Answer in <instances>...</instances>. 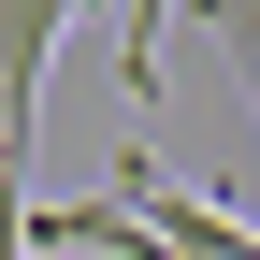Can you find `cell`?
I'll list each match as a JSON object with an SVG mask.
<instances>
[{
  "label": "cell",
  "instance_id": "obj_1",
  "mask_svg": "<svg viewBox=\"0 0 260 260\" xmlns=\"http://www.w3.org/2000/svg\"><path fill=\"white\" fill-rule=\"evenodd\" d=\"M73 15H87V0H0V145L44 130V58H58Z\"/></svg>",
  "mask_w": 260,
  "mask_h": 260
},
{
  "label": "cell",
  "instance_id": "obj_2",
  "mask_svg": "<svg viewBox=\"0 0 260 260\" xmlns=\"http://www.w3.org/2000/svg\"><path fill=\"white\" fill-rule=\"evenodd\" d=\"M159 15H188V0H116V58H130V102L159 116Z\"/></svg>",
  "mask_w": 260,
  "mask_h": 260
},
{
  "label": "cell",
  "instance_id": "obj_3",
  "mask_svg": "<svg viewBox=\"0 0 260 260\" xmlns=\"http://www.w3.org/2000/svg\"><path fill=\"white\" fill-rule=\"evenodd\" d=\"M188 15L217 29V58H232V87H246V116H260V0H188Z\"/></svg>",
  "mask_w": 260,
  "mask_h": 260
},
{
  "label": "cell",
  "instance_id": "obj_4",
  "mask_svg": "<svg viewBox=\"0 0 260 260\" xmlns=\"http://www.w3.org/2000/svg\"><path fill=\"white\" fill-rule=\"evenodd\" d=\"M0 159H29V145H0Z\"/></svg>",
  "mask_w": 260,
  "mask_h": 260
},
{
  "label": "cell",
  "instance_id": "obj_5",
  "mask_svg": "<svg viewBox=\"0 0 260 260\" xmlns=\"http://www.w3.org/2000/svg\"><path fill=\"white\" fill-rule=\"evenodd\" d=\"M232 260H260V246H232Z\"/></svg>",
  "mask_w": 260,
  "mask_h": 260
}]
</instances>
